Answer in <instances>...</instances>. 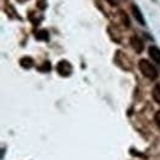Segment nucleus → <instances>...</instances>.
<instances>
[{
    "label": "nucleus",
    "instance_id": "obj_1",
    "mask_svg": "<svg viewBox=\"0 0 160 160\" xmlns=\"http://www.w3.org/2000/svg\"><path fill=\"white\" fill-rule=\"evenodd\" d=\"M139 70L142 72V74L150 80H154L158 78V70L157 68L149 62L148 59H140L138 63Z\"/></svg>",
    "mask_w": 160,
    "mask_h": 160
},
{
    "label": "nucleus",
    "instance_id": "obj_2",
    "mask_svg": "<svg viewBox=\"0 0 160 160\" xmlns=\"http://www.w3.org/2000/svg\"><path fill=\"white\" fill-rule=\"evenodd\" d=\"M56 70H57V73L59 74L60 77L68 78V77H70V75H72V73H73V65L70 64V62H69V60L62 59L57 63Z\"/></svg>",
    "mask_w": 160,
    "mask_h": 160
},
{
    "label": "nucleus",
    "instance_id": "obj_3",
    "mask_svg": "<svg viewBox=\"0 0 160 160\" xmlns=\"http://www.w3.org/2000/svg\"><path fill=\"white\" fill-rule=\"evenodd\" d=\"M115 63L121 67L122 69L124 70H131L132 69V63H131V59L122 52V51H117L116 54H115Z\"/></svg>",
    "mask_w": 160,
    "mask_h": 160
},
{
    "label": "nucleus",
    "instance_id": "obj_4",
    "mask_svg": "<svg viewBox=\"0 0 160 160\" xmlns=\"http://www.w3.org/2000/svg\"><path fill=\"white\" fill-rule=\"evenodd\" d=\"M131 11H132V15H133V18H134V20L137 21L139 25H145V19H144V16H143V12H142V10L139 9V6L137 5V4H131Z\"/></svg>",
    "mask_w": 160,
    "mask_h": 160
},
{
    "label": "nucleus",
    "instance_id": "obj_5",
    "mask_svg": "<svg viewBox=\"0 0 160 160\" xmlns=\"http://www.w3.org/2000/svg\"><path fill=\"white\" fill-rule=\"evenodd\" d=\"M131 46H132V48L136 51V53H142L143 52V49H144V42L143 40L140 38L139 36H137V35H133L132 37H131Z\"/></svg>",
    "mask_w": 160,
    "mask_h": 160
},
{
    "label": "nucleus",
    "instance_id": "obj_6",
    "mask_svg": "<svg viewBox=\"0 0 160 160\" xmlns=\"http://www.w3.org/2000/svg\"><path fill=\"white\" fill-rule=\"evenodd\" d=\"M148 51H149L150 58L154 60L155 63L160 64V48L159 47H157V46H150Z\"/></svg>",
    "mask_w": 160,
    "mask_h": 160
},
{
    "label": "nucleus",
    "instance_id": "obj_7",
    "mask_svg": "<svg viewBox=\"0 0 160 160\" xmlns=\"http://www.w3.org/2000/svg\"><path fill=\"white\" fill-rule=\"evenodd\" d=\"M20 65L23 69H31L33 65H35V62L31 57L26 56V57H22L20 59Z\"/></svg>",
    "mask_w": 160,
    "mask_h": 160
},
{
    "label": "nucleus",
    "instance_id": "obj_8",
    "mask_svg": "<svg viewBox=\"0 0 160 160\" xmlns=\"http://www.w3.org/2000/svg\"><path fill=\"white\" fill-rule=\"evenodd\" d=\"M35 37H36V40H38V41H48L49 33H48L47 30H40V31H37V32L35 33Z\"/></svg>",
    "mask_w": 160,
    "mask_h": 160
},
{
    "label": "nucleus",
    "instance_id": "obj_9",
    "mask_svg": "<svg viewBox=\"0 0 160 160\" xmlns=\"http://www.w3.org/2000/svg\"><path fill=\"white\" fill-rule=\"evenodd\" d=\"M152 95H153V99H154V101H155L157 103H159V105H160V84H158V85H155V86H154Z\"/></svg>",
    "mask_w": 160,
    "mask_h": 160
},
{
    "label": "nucleus",
    "instance_id": "obj_10",
    "mask_svg": "<svg viewBox=\"0 0 160 160\" xmlns=\"http://www.w3.org/2000/svg\"><path fill=\"white\" fill-rule=\"evenodd\" d=\"M120 18H121L122 23H123L126 27H129V26H131V21H129L128 16H127V14H126L124 11H120Z\"/></svg>",
    "mask_w": 160,
    "mask_h": 160
},
{
    "label": "nucleus",
    "instance_id": "obj_11",
    "mask_svg": "<svg viewBox=\"0 0 160 160\" xmlns=\"http://www.w3.org/2000/svg\"><path fill=\"white\" fill-rule=\"evenodd\" d=\"M51 68H52V67H51V63H49L48 60H46L41 67H38V70L42 72V73H48V72L51 70Z\"/></svg>",
    "mask_w": 160,
    "mask_h": 160
},
{
    "label": "nucleus",
    "instance_id": "obj_12",
    "mask_svg": "<svg viewBox=\"0 0 160 160\" xmlns=\"http://www.w3.org/2000/svg\"><path fill=\"white\" fill-rule=\"evenodd\" d=\"M107 31H108V35H110V36H112V28H111V26L107 28ZM112 40L115 41L116 43H120V37H117V36H116V33H115V36L112 37Z\"/></svg>",
    "mask_w": 160,
    "mask_h": 160
},
{
    "label": "nucleus",
    "instance_id": "obj_13",
    "mask_svg": "<svg viewBox=\"0 0 160 160\" xmlns=\"http://www.w3.org/2000/svg\"><path fill=\"white\" fill-rule=\"evenodd\" d=\"M111 6H117L118 5V2H120V0H106Z\"/></svg>",
    "mask_w": 160,
    "mask_h": 160
},
{
    "label": "nucleus",
    "instance_id": "obj_14",
    "mask_svg": "<svg viewBox=\"0 0 160 160\" xmlns=\"http://www.w3.org/2000/svg\"><path fill=\"white\" fill-rule=\"evenodd\" d=\"M155 121H157L158 127L160 128V112H158V113H157V116H155Z\"/></svg>",
    "mask_w": 160,
    "mask_h": 160
},
{
    "label": "nucleus",
    "instance_id": "obj_15",
    "mask_svg": "<svg viewBox=\"0 0 160 160\" xmlns=\"http://www.w3.org/2000/svg\"><path fill=\"white\" fill-rule=\"evenodd\" d=\"M19 2H25V1H27V0H18Z\"/></svg>",
    "mask_w": 160,
    "mask_h": 160
},
{
    "label": "nucleus",
    "instance_id": "obj_16",
    "mask_svg": "<svg viewBox=\"0 0 160 160\" xmlns=\"http://www.w3.org/2000/svg\"><path fill=\"white\" fill-rule=\"evenodd\" d=\"M153 1H155V0H153Z\"/></svg>",
    "mask_w": 160,
    "mask_h": 160
}]
</instances>
